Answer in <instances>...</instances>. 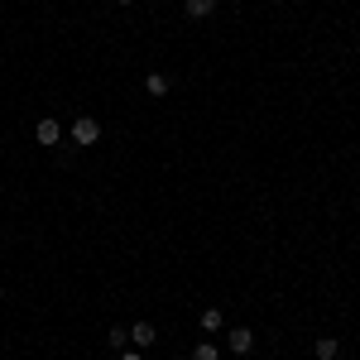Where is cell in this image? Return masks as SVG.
Here are the masks:
<instances>
[{"label":"cell","instance_id":"obj_1","mask_svg":"<svg viewBox=\"0 0 360 360\" xmlns=\"http://www.w3.org/2000/svg\"><path fill=\"white\" fill-rule=\"evenodd\" d=\"M96 139H101V120H96V115H77V120H72V144L86 149V144H96Z\"/></svg>","mask_w":360,"mask_h":360},{"label":"cell","instance_id":"obj_2","mask_svg":"<svg viewBox=\"0 0 360 360\" xmlns=\"http://www.w3.org/2000/svg\"><path fill=\"white\" fill-rule=\"evenodd\" d=\"M144 91L159 101V96H168V91H173V77H168V72H144Z\"/></svg>","mask_w":360,"mask_h":360},{"label":"cell","instance_id":"obj_3","mask_svg":"<svg viewBox=\"0 0 360 360\" xmlns=\"http://www.w3.org/2000/svg\"><path fill=\"white\" fill-rule=\"evenodd\" d=\"M34 139H39V144H58V139H63V125H58L53 115H44V120L34 125Z\"/></svg>","mask_w":360,"mask_h":360},{"label":"cell","instance_id":"obj_4","mask_svg":"<svg viewBox=\"0 0 360 360\" xmlns=\"http://www.w3.org/2000/svg\"><path fill=\"white\" fill-rule=\"evenodd\" d=\"M226 341H231V351H236V356H250V351H255V332H250V327H231Z\"/></svg>","mask_w":360,"mask_h":360},{"label":"cell","instance_id":"obj_5","mask_svg":"<svg viewBox=\"0 0 360 360\" xmlns=\"http://www.w3.org/2000/svg\"><path fill=\"white\" fill-rule=\"evenodd\" d=\"M130 346H135V351H149V346H154V322H135V327H130Z\"/></svg>","mask_w":360,"mask_h":360},{"label":"cell","instance_id":"obj_6","mask_svg":"<svg viewBox=\"0 0 360 360\" xmlns=\"http://www.w3.org/2000/svg\"><path fill=\"white\" fill-rule=\"evenodd\" d=\"M183 10H188V20H207L217 10V0H183Z\"/></svg>","mask_w":360,"mask_h":360},{"label":"cell","instance_id":"obj_7","mask_svg":"<svg viewBox=\"0 0 360 360\" xmlns=\"http://www.w3.org/2000/svg\"><path fill=\"white\" fill-rule=\"evenodd\" d=\"M312 351H317V360H336L341 341H336V336H317V346H312Z\"/></svg>","mask_w":360,"mask_h":360},{"label":"cell","instance_id":"obj_8","mask_svg":"<svg viewBox=\"0 0 360 360\" xmlns=\"http://www.w3.org/2000/svg\"><path fill=\"white\" fill-rule=\"evenodd\" d=\"M221 327H226L221 307H207V312H202V332H221Z\"/></svg>","mask_w":360,"mask_h":360},{"label":"cell","instance_id":"obj_9","mask_svg":"<svg viewBox=\"0 0 360 360\" xmlns=\"http://www.w3.org/2000/svg\"><path fill=\"white\" fill-rule=\"evenodd\" d=\"M106 341H111L115 356H120V351H130V332H125V327H111V336H106Z\"/></svg>","mask_w":360,"mask_h":360},{"label":"cell","instance_id":"obj_10","mask_svg":"<svg viewBox=\"0 0 360 360\" xmlns=\"http://www.w3.org/2000/svg\"><path fill=\"white\" fill-rule=\"evenodd\" d=\"M193 360H221V351H217V346H212V341H197Z\"/></svg>","mask_w":360,"mask_h":360},{"label":"cell","instance_id":"obj_11","mask_svg":"<svg viewBox=\"0 0 360 360\" xmlns=\"http://www.w3.org/2000/svg\"><path fill=\"white\" fill-rule=\"evenodd\" d=\"M115 360H144V351H135V346H130V351H120Z\"/></svg>","mask_w":360,"mask_h":360},{"label":"cell","instance_id":"obj_12","mask_svg":"<svg viewBox=\"0 0 360 360\" xmlns=\"http://www.w3.org/2000/svg\"><path fill=\"white\" fill-rule=\"evenodd\" d=\"M115 5H135V0H115Z\"/></svg>","mask_w":360,"mask_h":360},{"label":"cell","instance_id":"obj_13","mask_svg":"<svg viewBox=\"0 0 360 360\" xmlns=\"http://www.w3.org/2000/svg\"><path fill=\"white\" fill-rule=\"evenodd\" d=\"M0 298H5V293H0Z\"/></svg>","mask_w":360,"mask_h":360}]
</instances>
